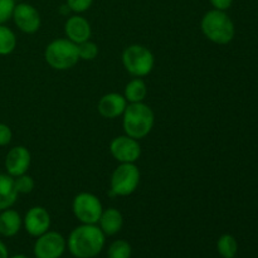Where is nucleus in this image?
<instances>
[{"instance_id": "26", "label": "nucleus", "mask_w": 258, "mask_h": 258, "mask_svg": "<svg viewBox=\"0 0 258 258\" xmlns=\"http://www.w3.org/2000/svg\"><path fill=\"white\" fill-rule=\"evenodd\" d=\"M13 133L12 128L7 123L0 122V146H7L12 143Z\"/></svg>"}, {"instance_id": "16", "label": "nucleus", "mask_w": 258, "mask_h": 258, "mask_svg": "<svg viewBox=\"0 0 258 258\" xmlns=\"http://www.w3.org/2000/svg\"><path fill=\"white\" fill-rule=\"evenodd\" d=\"M22 226L23 219L17 211L8 208L0 212V234L3 237L17 236Z\"/></svg>"}, {"instance_id": "1", "label": "nucleus", "mask_w": 258, "mask_h": 258, "mask_svg": "<svg viewBox=\"0 0 258 258\" xmlns=\"http://www.w3.org/2000/svg\"><path fill=\"white\" fill-rule=\"evenodd\" d=\"M106 236L96 224H81L71 232L68 251L76 258H95L105 247Z\"/></svg>"}, {"instance_id": "5", "label": "nucleus", "mask_w": 258, "mask_h": 258, "mask_svg": "<svg viewBox=\"0 0 258 258\" xmlns=\"http://www.w3.org/2000/svg\"><path fill=\"white\" fill-rule=\"evenodd\" d=\"M122 64L131 76L143 78L150 75L155 66L153 52L145 45L131 44L122 52Z\"/></svg>"}, {"instance_id": "20", "label": "nucleus", "mask_w": 258, "mask_h": 258, "mask_svg": "<svg viewBox=\"0 0 258 258\" xmlns=\"http://www.w3.org/2000/svg\"><path fill=\"white\" fill-rule=\"evenodd\" d=\"M217 251L223 258H234L238 252V243L232 234H223L217 242Z\"/></svg>"}, {"instance_id": "11", "label": "nucleus", "mask_w": 258, "mask_h": 258, "mask_svg": "<svg viewBox=\"0 0 258 258\" xmlns=\"http://www.w3.org/2000/svg\"><path fill=\"white\" fill-rule=\"evenodd\" d=\"M23 226L28 234L32 237H39L49 231L50 214L43 207H33L25 213Z\"/></svg>"}, {"instance_id": "21", "label": "nucleus", "mask_w": 258, "mask_h": 258, "mask_svg": "<svg viewBox=\"0 0 258 258\" xmlns=\"http://www.w3.org/2000/svg\"><path fill=\"white\" fill-rule=\"evenodd\" d=\"M131 253L133 249L130 243L125 239H117L108 247L107 258H131Z\"/></svg>"}, {"instance_id": "31", "label": "nucleus", "mask_w": 258, "mask_h": 258, "mask_svg": "<svg viewBox=\"0 0 258 258\" xmlns=\"http://www.w3.org/2000/svg\"><path fill=\"white\" fill-rule=\"evenodd\" d=\"M234 258H236V257H234Z\"/></svg>"}, {"instance_id": "4", "label": "nucleus", "mask_w": 258, "mask_h": 258, "mask_svg": "<svg viewBox=\"0 0 258 258\" xmlns=\"http://www.w3.org/2000/svg\"><path fill=\"white\" fill-rule=\"evenodd\" d=\"M44 59L57 71H67L75 67L80 60L77 44L67 38L52 40L45 47Z\"/></svg>"}, {"instance_id": "12", "label": "nucleus", "mask_w": 258, "mask_h": 258, "mask_svg": "<svg viewBox=\"0 0 258 258\" xmlns=\"http://www.w3.org/2000/svg\"><path fill=\"white\" fill-rule=\"evenodd\" d=\"M32 163V155L25 146H14L8 151L5 156V169L10 176H15L27 174Z\"/></svg>"}, {"instance_id": "14", "label": "nucleus", "mask_w": 258, "mask_h": 258, "mask_svg": "<svg viewBox=\"0 0 258 258\" xmlns=\"http://www.w3.org/2000/svg\"><path fill=\"white\" fill-rule=\"evenodd\" d=\"M127 106V101L120 93H106L100 98L97 110L100 115L105 118H116L121 116Z\"/></svg>"}, {"instance_id": "18", "label": "nucleus", "mask_w": 258, "mask_h": 258, "mask_svg": "<svg viewBox=\"0 0 258 258\" xmlns=\"http://www.w3.org/2000/svg\"><path fill=\"white\" fill-rule=\"evenodd\" d=\"M146 96H148V87H146L145 81L141 78H134L126 85L123 97L126 98L127 103L144 102Z\"/></svg>"}, {"instance_id": "24", "label": "nucleus", "mask_w": 258, "mask_h": 258, "mask_svg": "<svg viewBox=\"0 0 258 258\" xmlns=\"http://www.w3.org/2000/svg\"><path fill=\"white\" fill-rule=\"evenodd\" d=\"M17 3L14 0H0V24H5L12 19L13 10Z\"/></svg>"}, {"instance_id": "27", "label": "nucleus", "mask_w": 258, "mask_h": 258, "mask_svg": "<svg viewBox=\"0 0 258 258\" xmlns=\"http://www.w3.org/2000/svg\"><path fill=\"white\" fill-rule=\"evenodd\" d=\"M209 2H211L212 7L214 9L223 10V12L228 10L232 7V4H233V0H209Z\"/></svg>"}, {"instance_id": "9", "label": "nucleus", "mask_w": 258, "mask_h": 258, "mask_svg": "<svg viewBox=\"0 0 258 258\" xmlns=\"http://www.w3.org/2000/svg\"><path fill=\"white\" fill-rule=\"evenodd\" d=\"M12 19L18 29L27 34H34L39 30L42 20L40 14L33 5L28 3H18L13 10Z\"/></svg>"}, {"instance_id": "13", "label": "nucleus", "mask_w": 258, "mask_h": 258, "mask_svg": "<svg viewBox=\"0 0 258 258\" xmlns=\"http://www.w3.org/2000/svg\"><path fill=\"white\" fill-rule=\"evenodd\" d=\"M64 33L67 39L76 44H80V43L90 39L92 29H91V24L88 23V20L77 14L72 15L66 20Z\"/></svg>"}, {"instance_id": "29", "label": "nucleus", "mask_w": 258, "mask_h": 258, "mask_svg": "<svg viewBox=\"0 0 258 258\" xmlns=\"http://www.w3.org/2000/svg\"><path fill=\"white\" fill-rule=\"evenodd\" d=\"M9 258H28V257L25 256V254H15V256L9 257Z\"/></svg>"}, {"instance_id": "15", "label": "nucleus", "mask_w": 258, "mask_h": 258, "mask_svg": "<svg viewBox=\"0 0 258 258\" xmlns=\"http://www.w3.org/2000/svg\"><path fill=\"white\" fill-rule=\"evenodd\" d=\"M101 231L103 232L105 236H115L121 231L123 226V217L121 212L116 208H108L102 212L100 217Z\"/></svg>"}, {"instance_id": "30", "label": "nucleus", "mask_w": 258, "mask_h": 258, "mask_svg": "<svg viewBox=\"0 0 258 258\" xmlns=\"http://www.w3.org/2000/svg\"><path fill=\"white\" fill-rule=\"evenodd\" d=\"M14 2L15 3H17V2H23V0H14Z\"/></svg>"}, {"instance_id": "28", "label": "nucleus", "mask_w": 258, "mask_h": 258, "mask_svg": "<svg viewBox=\"0 0 258 258\" xmlns=\"http://www.w3.org/2000/svg\"><path fill=\"white\" fill-rule=\"evenodd\" d=\"M0 258H9V252H8L7 246L0 241Z\"/></svg>"}, {"instance_id": "19", "label": "nucleus", "mask_w": 258, "mask_h": 258, "mask_svg": "<svg viewBox=\"0 0 258 258\" xmlns=\"http://www.w3.org/2000/svg\"><path fill=\"white\" fill-rule=\"evenodd\" d=\"M17 47V37L7 25L0 24V55L12 54Z\"/></svg>"}, {"instance_id": "17", "label": "nucleus", "mask_w": 258, "mask_h": 258, "mask_svg": "<svg viewBox=\"0 0 258 258\" xmlns=\"http://www.w3.org/2000/svg\"><path fill=\"white\" fill-rule=\"evenodd\" d=\"M18 191L15 189L14 178L9 174L0 173V212L12 208L18 199Z\"/></svg>"}, {"instance_id": "3", "label": "nucleus", "mask_w": 258, "mask_h": 258, "mask_svg": "<svg viewBox=\"0 0 258 258\" xmlns=\"http://www.w3.org/2000/svg\"><path fill=\"white\" fill-rule=\"evenodd\" d=\"M201 28L207 39L216 44H228L236 34L234 23L223 10H209L203 15Z\"/></svg>"}, {"instance_id": "22", "label": "nucleus", "mask_w": 258, "mask_h": 258, "mask_svg": "<svg viewBox=\"0 0 258 258\" xmlns=\"http://www.w3.org/2000/svg\"><path fill=\"white\" fill-rule=\"evenodd\" d=\"M77 48L80 59L93 60L98 55V45L95 42H91L90 39L77 44Z\"/></svg>"}, {"instance_id": "8", "label": "nucleus", "mask_w": 258, "mask_h": 258, "mask_svg": "<svg viewBox=\"0 0 258 258\" xmlns=\"http://www.w3.org/2000/svg\"><path fill=\"white\" fill-rule=\"evenodd\" d=\"M67 248V241L60 233L48 231L37 237L33 253L35 258H60Z\"/></svg>"}, {"instance_id": "2", "label": "nucleus", "mask_w": 258, "mask_h": 258, "mask_svg": "<svg viewBox=\"0 0 258 258\" xmlns=\"http://www.w3.org/2000/svg\"><path fill=\"white\" fill-rule=\"evenodd\" d=\"M123 131L130 138L140 140L151 133L155 123L154 111L146 103H127L122 113Z\"/></svg>"}, {"instance_id": "23", "label": "nucleus", "mask_w": 258, "mask_h": 258, "mask_svg": "<svg viewBox=\"0 0 258 258\" xmlns=\"http://www.w3.org/2000/svg\"><path fill=\"white\" fill-rule=\"evenodd\" d=\"M15 189H17L18 194H29L32 193L34 189L35 183L34 179L28 174H23V175L15 176L14 178Z\"/></svg>"}, {"instance_id": "7", "label": "nucleus", "mask_w": 258, "mask_h": 258, "mask_svg": "<svg viewBox=\"0 0 258 258\" xmlns=\"http://www.w3.org/2000/svg\"><path fill=\"white\" fill-rule=\"evenodd\" d=\"M72 211L76 218L82 224H97L103 207L95 194L82 191L73 199Z\"/></svg>"}, {"instance_id": "10", "label": "nucleus", "mask_w": 258, "mask_h": 258, "mask_svg": "<svg viewBox=\"0 0 258 258\" xmlns=\"http://www.w3.org/2000/svg\"><path fill=\"white\" fill-rule=\"evenodd\" d=\"M110 153L118 163L135 164L141 155V146L136 139L127 135L117 136L111 141Z\"/></svg>"}, {"instance_id": "25", "label": "nucleus", "mask_w": 258, "mask_h": 258, "mask_svg": "<svg viewBox=\"0 0 258 258\" xmlns=\"http://www.w3.org/2000/svg\"><path fill=\"white\" fill-rule=\"evenodd\" d=\"M92 3L93 0H67L66 4L68 5L71 12L81 14V13L87 12L91 8V5H92Z\"/></svg>"}, {"instance_id": "6", "label": "nucleus", "mask_w": 258, "mask_h": 258, "mask_svg": "<svg viewBox=\"0 0 258 258\" xmlns=\"http://www.w3.org/2000/svg\"><path fill=\"white\" fill-rule=\"evenodd\" d=\"M140 184V170L133 163H122L111 175V191L113 196L127 197L138 189Z\"/></svg>"}]
</instances>
